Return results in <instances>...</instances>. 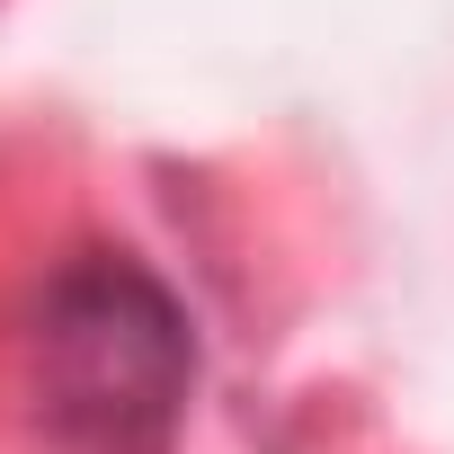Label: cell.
I'll list each match as a JSON object with an SVG mask.
<instances>
[{
	"mask_svg": "<svg viewBox=\"0 0 454 454\" xmlns=\"http://www.w3.org/2000/svg\"><path fill=\"white\" fill-rule=\"evenodd\" d=\"M187 383H196V330L143 259L81 250L45 277L27 330V392L36 427L63 454H169Z\"/></svg>",
	"mask_w": 454,
	"mask_h": 454,
	"instance_id": "1",
	"label": "cell"
}]
</instances>
